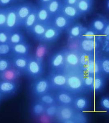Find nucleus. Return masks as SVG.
I'll use <instances>...</instances> for the list:
<instances>
[{
  "label": "nucleus",
  "instance_id": "obj_47",
  "mask_svg": "<svg viewBox=\"0 0 109 123\" xmlns=\"http://www.w3.org/2000/svg\"><path fill=\"white\" fill-rule=\"evenodd\" d=\"M52 0H36V2L38 4V6H43Z\"/></svg>",
  "mask_w": 109,
  "mask_h": 123
},
{
  "label": "nucleus",
  "instance_id": "obj_29",
  "mask_svg": "<svg viewBox=\"0 0 109 123\" xmlns=\"http://www.w3.org/2000/svg\"><path fill=\"white\" fill-rule=\"evenodd\" d=\"M38 6H36L29 16L26 18L23 25V27L26 30L27 32L30 31L31 27L38 21L37 12Z\"/></svg>",
  "mask_w": 109,
  "mask_h": 123
},
{
  "label": "nucleus",
  "instance_id": "obj_14",
  "mask_svg": "<svg viewBox=\"0 0 109 123\" xmlns=\"http://www.w3.org/2000/svg\"><path fill=\"white\" fill-rule=\"evenodd\" d=\"M75 22L60 12L53 17L52 20V25L63 32L66 31L69 27Z\"/></svg>",
  "mask_w": 109,
  "mask_h": 123
},
{
  "label": "nucleus",
  "instance_id": "obj_24",
  "mask_svg": "<svg viewBox=\"0 0 109 123\" xmlns=\"http://www.w3.org/2000/svg\"><path fill=\"white\" fill-rule=\"evenodd\" d=\"M107 80L102 74L94 75L93 94H98L103 92L106 88Z\"/></svg>",
  "mask_w": 109,
  "mask_h": 123
},
{
  "label": "nucleus",
  "instance_id": "obj_8",
  "mask_svg": "<svg viewBox=\"0 0 109 123\" xmlns=\"http://www.w3.org/2000/svg\"><path fill=\"white\" fill-rule=\"evenodd\" d=\"M78 112L73 106L59 105L55 118L59 123H67L75 117Z\"/></svg>",
  "mask_w": 109,
  "mask_h": 123
},
{
  "label": "nucleus",
  "instance_id": "obj_9",
  "mask_svg": "<svg viewBox=\"0 0 109 123\" xmlns=\"http://www.w3.org/2000/svg\"><path fill=\"white\" fill-rule=\"evenodd\" d=\"M20 86L19 81L0 80V92L4 98L11 97L17 94L19 91Z\"/></svg>",
  "mask_w": 109,
  "mask_h": 123
},
{
  "label": "nucleus",
  "instance_id": "obj_27",
  "mask_svg": "<svg viewBox=\"0 0 109 123\" xmlns=\"http://www.w3.org/2000/svg\"><path fill=\"white\" fill-rule=\"evenodd\" d=\"M63 4L62 0H52L43 7L46 9L53 18L55 15L61 12Z\"/></svg>",
  "mask_w": 109,
  "mask_h": 123
},
{
  "label": "nucleus",
  "instance_id": "obj_25",
  "mask_svg": "<svg viewBox=\"0 0 109 123\" xmlns=\"http://www.w3.org/2000/svg\"><path fill=\"white\" fill-rule=\"evenodd\" d=\"M83 27L84 26L80 23L74 22L66 31L69 40L79 39L83 30Z\"/></svg>",
  "mask_w": 109,
  "mask_h": 123
},
{
  "label": "nucleus",
  "instance_id": "obj_46",
  "mask_svg": "<svg viewBox=\"0 0 109 123\" xmlns=\"http://www.w3.org/2000/svg\"><path fill=\"white\" fill-rule=\"evenodd\" d=\"M79 0H62L63 5L67 6H76Z\"/></svg>",
  "mask_w": 109,
  "mask_h": 123
},
{
  "label": "nucleus",
  "instance_id": "obj_37",
  "mask_svg": "<svg viewBox=\"0 0 109 123\" xmlns=\"http://www.w3.org/2000/svg\"><path fill=\"white\" fill-rule=\"evenodd\" d=\"M59 105L58 104H54L47 106L45 108L44 115L48 118L56 117Z\"/></svg>",
  "mask_w": 109,
  "mask_h": 123
},
{
  "label": "nucleus",
  "instance_id": "obj_39",
  "mask_svg": "<svg viewBox=\"0 0 109 123\" xmlns=\"http://www.w3.org/2000/svg\"><path fill=\"white\" fill-rule=\"evenodd\" d=\"M11 55V45L8 43L0 44V56L10 57Z\"/></svg>",
  "mask_w": 109,
  "mask_h": 123
},
{
  "label": "nucleus",
  "instance_id": "obj_30",
  "mask_svg": "<svg viewBox=\"0 0 109 123\" xmlns=\"http://www.w3.org/2000/svg\"><path fill=\"white\" fill-rule=\"evenodd\" d=\"M27 41V38L23 32L17 30L11 32L10 35L8 43L10 45L24 42Z\"/></svg>",
  "mask_w": 109,
  "mask_h": 123
},
{
  "label": "nucleus",
  "instance_id": "obj_34",
  "mask_svg": "<svg viewBox=\"0 0 109 123\" xmlns=\"http://www.w3.org/2000/svg\"><path fill=\"white\" fill-rule=\"evenodd\" d=\"M95 53H90L80 51L79 54V70L86 66L90 62L94 56Z\"/></svg>",
  "mask_w": 109,
  "mask_h": 123
},
{
  "label": "nucleus",
  "instance_id": "obj_35",
  "mask_svg": "<svg viewBox=\"0 0 109 123\" xmlns=\"http://www.w3.org/2000/svg\"><path fill=\"white\" fill-rule=\"evenodd\" d=\"M100 35V34L97 33L88 27H85L84 26L83 30L79 38L87 39H94L98 38Z\"/></svg>",
  "mask_w": 109,
  "mask_h": 123
},
{
  "label": "nucleus",
  "instance_id": "obj_18",
  "mask_svg": "<svg viewBox=\"0 0 109 123\" xmlns=\"http://www.w3.org/2000/svg\"><path fill=\"white\" fill-rule=\"evenodd\" d=\"M108 24L109 19L103 15H100L91 20L88 27L101 35V33Z\"/></svg>",
  "mask_w": 109,
  "mask_h": 123
},
{
  "label": "nucleus",
  "instance_id": "obj_19",
  "mask_svg": "<svg viewBox=\"0 0 109 123\" xmlns=\"http://www.w3.org/2000/svg\"><path fill=\"white\" fill-rule=\"evenodd\" d=\"M22 75H23V73L12 66L4 71L0 73V80L18 81Z\"/></svg>",
  "mask_w": 109,
  "mask_h": 123
},
{
  "label": "nucleus",
  "instance_id": "obj_31",
  "mask_svg": "<svg viewBox=\"0 0 109 123\" xmlns=\"http://www.w3.org/2000/svg\"><path fill=\"white\" fill-rule=\"evenodd\" d=\"M83 84L85 92L87 95L93 94L94 75L83 74Z\"/></svg>",
  "mask_w": 109,
  "mask_h": 123
},
{
  "label": "nucleus",
  "instance_id": "obj_17",
  "mask_svg": "<svg viewBox=\"0 0 109 123\" xmlns=\"http://www.w3.org/2000/svg\"><path fill=\"white\" fill-rule=\"evenodd\" d=\"M31 45L27 41L11 45V56H27L30 54Z\"/></svg>",
  "mask_w": 109,
  "mask_h": 123
},
{
  "label": "nucleus",
  "instance_id": "obj_23",
  "mask_svg": "<svg viewBox=\"0 0 109 123\" xmlns=\"http://www.w3.org/2000/svg\"><path fill=\"white\" fill-rule=\"evenodd\" d=\"M61 12L70 19L75 21L82 17L76 6H67L63 4Z\"/></svg>",
  "mask_w": 109,
  "mask_h": 123
},
{
  "label": "nucleus",
  "instance_id": "obj_40",
  "mask_svg": "<svg viewBox=\"0 0 109 123\" xmlns=\"http://www.w3.org/2000/svg\"><path fill=\"white\" fill-rule=\"evenodd\" d=\"M99 108L101 110L109 112V97L108 95H104L101 97L99 103Z\"/></svg>",
  "mask_w": 109,
  "mask_h": 123
},
{
  "label": "nucleus",
  "instance_id": "obj_15",
  "mask_svg": "<svg viewBox=\"0 0 109 123\" xmlns=\"http://www.w3.org/2000/svg\"><path fill=\"white\" fill-rule=\"evenodd\" d=\"M80 51L70 50L66 48L65 57L66 71L79 69V54Z\"/></svg>",
  "mask_w": 109,
  "mask_h": 123
},
{
  "label": "nucleus",
  "instance_id": "obj_11",
  "mask_svg": "<svg viewBox=\"0 0 109 123\" xmlns=\"http://www.w3.org/2000/svg\"><path fill=\"white\" fill-rule=\"evenodd\" d=\"M91 100L90 95L86 94L76 95L74 101V108L80 112L90 111L91 108Z\"/></svg>",
  "mask_w": 109,
  "mask_h": 123
},
{
  "label": "nucleus",
  "instance_id": "obj_44",
  "mask_svg": "<svg viewBox=\"0 0 109 123\" xmlns=\"http://www.w3.org/2000/svg\"><path fill=\"white\" fill-rule=\"evenodd\" d=\"M11 32L6 30H0V44L8 43Z\"/></svg>",
  "mask_w": 109,
  "mask_h": 123
},
{
  "label": "nucleus",
  "instance_id": "obj_49",
  "mask_svg": "<svg viewBox=\"0 0 109 123\" xmlns=\"http://www.w3.org/2000/svg\"><path fill=\"white\" fill-rule=\"evenodd\" d=\"M4 98V97L3 96V94H2L1 92H0V102L3 100V99Z\"/></svg>",
  "mask_w": 109,
  "mask_h": 123
},
{
  "label": "nucleus",
  "instance_id": "obj_32",
  "mask_svg": "<svg viewBox=\"0 0 109 123\" xmlns=\"http://www.w3.org/2000/svg\"><path fill=\"white\" fill-rule=\"evenodd\" d=\"M36 99H38L46 106L57 104L54 93L50 91L44 94Z\"/></svg>",
  "mask_w": 109,
  "mask_h": 123
},
{
  "label": "nucleus",
  "instance_id": "obj_51",
  "mask_svg": "<svg viewBox=\"0 0 109 123\" xmlns=\"http://www.w3.org/2000/svg\"></svg>",
  "mask_w": 109,
  "mask_h": 123
},
{
  "label": "nucleus",
  "instance_id": "obj_12",
  "mask_svg": "<svg viewBox=\"0 0 109 123\" xmlns=\"http://www.w3.org/2000/svg\"><path fill=\"white\" fill-rule=\"evenodd\" d=\"M53 93L56 97L57 104L59 105L73 106L76 94L65 90L58 91Z\"/></svg>",
  "mask_w": 109,
  "mask_h": 123
},
{
  "label": "nucleus",
  "instance_id": "obj_38",
  "mask_svg": "<svg viewBox=\"0 0 109 123\" xmlns=\"http://www.w3.org/2000/svg\"><path fill=\"white\" fill-rule=\"evenodd\" d=\"M88 121L87 115L84 112H78L73 119L67 123H86Z\"/></svg>",
  "mask_w": 109,
  "mask_h": 123
},
{
  "label": "nucleus",
  "instance_id": "obj_13",
  "mask_svg": "<svg viewBox=\"0 0 109 123\" xmlns=\"http://www.w3.org/2000/svg\"><path fill=\"white\" fill-rule=\"evenodd\" d=\"M36 5L31 3H25L17 5V13L20 27H23L25 20Z\"/></svg>",
  "mask_w": 109,
  "mask_h": 123
},
{
  "label": "nucleus",
  "instance_id": "obj_20",
  "mask_svg": "<svg viewBox=\"0 0 109 123\" xmlns=\"http://www.w3.org/2000/svg\"><path fill=\"white\" fill-rule=\"evenodd\" d=\"M31 56L30 55L27 56H11L10 57L12 66L21 72L24 75Z\"/></svg>",
  "mask_w": 109,
  "mask_h": 123
},
{
  "label": "nucleus",
  "instance_id": "obj_21",
  "mask_svg": "<svg viewBox=\"0 0 109 123\" xmlns=\"http://www.w3.org/2000/svg\"><path fill=\"white\" fill-rule=\"evenodd\" d=\"M45 106L37 99H33L30 103V110L31 115L35 117H40L44 115Z\"/></svg>",
  "mask_w": 109,
  "mask_h": 123
},
{
  "label": "nucleus",
  "instance_id": "obj_33",
  "mask_svg": "<svg viewBox=\"0 0 109 123\" xmlns=\"http://www.w3.org/2000/svg\"><path fill=\"white\" fill-rule=\"evenodd\" d=\"M100 62L102 74L108 79L109 77V55H103L101 53Z\"/></svg>",
  "mask_w": 109,
  "mask_h": 123
},
{
  "label": "nucleus",
  "instance_id": "obj_4",
  "mask_svg": "<svg viewBox=\"0 0 109 123\" xmlns=\"http://www.w3.org/2000/svg\"><path fill=\"white\" fill-rule=\"evenodd\" d=\"M49 83V91L54 92L64 90L67 83V75L65 73H48L45 76Z\"/></svg>",
  "mask_w": 109,
  "mask_h": 123
},
{
  "label": "nucleus",
  "instance_id": "obj_22",
  "mask_svg": "<svg viewBox=\"0 0 109 123\" xmlns=\"http://www.w3.org/2000/svg\"><path fill=\"white\" fill-rule=\"evenodd\" d=\"M49 44L39 43L36 50L34 56L36 60L41 64L44 66V63L45 58L49 51Z\"/></svg>",
  "mask_w": 109,
  "mask_h": 123
},
{
  "label": "nucleus",
  "instance_id": "obj_16",
  "mask_svg": "<svg viewBox=\"0 0 109 123\" xmlns=\"http://www.w3.org/2000/svg\"><path fill=\"white\" fill-rule=\"evenodd\" d=\"M51 24L37 21L27 33L35 41L38 42L48 27Z\"/></svg>",
  "mask_w": 109,
  "mask_h": 123
},
{
  "label": "nucleus",
  "instance_id": "obj_2",
  "mask_svg": "<svg viewBox=\"0 0 109 123\" xmlns=\"http://www.w3.org/2000/svg\"><path fill=\"white\" fill-rule=\"evenodd\" d=\"M66 48L52 52L47 61L48 73H66Z\"/></svg>",
  "mask_w": 109,
  "mask_h": 123
},
{
  "label": "nucleus",
  "instance_id": "obj_10",
  "mask_svg": "<svg viewBox=\"0 0 109 123\" xmlns=\"http://www.w3.org/2000/svg\"><path fill=\"white\" fill-rule=\"evenodd\" d=\"M62 33V31L51 24L48 27L38 42L46 44H52L56 42L59 40Z\"/></svg>",
  "mask_w": 109,
  "mask_h": 123
},
{
  "label": "nucleus",
  "instance_id": "obj_5",
  "mask_svg": "<svg viewBox=\"0 0 109 123\" xmlns=\"http://www.w3.org/2000/svg\"><path fill=\"white\" fill-rule=\"evenodd\" d=\"M44 66L41 64L36 60L34 56H31L28 63L24 75L31 81L43 77Z\"/></svg>",
  "mask_w": 109,
  "mask_h": 123
},
{
  "label": "nucleus",
  "instance_id": "obj_26",
  "mask_svg": "<svg viewBox=\"0 0 109 123\" xmlns=\"http://www.w3.org/2000/svg\"><path fill=\"white\" fill-rule=\"evenodd\" d=\"M94 0H79L76 7L82 16L90 13L92 10Z\"/></svg>",
  "mask_w": 109,
  "mask_h": 123
},
{
  "label": "nucleus",
  "instance_id": "obj_6",
  "mask_svg": "<svg viewBox=\"0 0 109 123\" xmlns=\"http://www.w3.org/2000/svg\"><path fill=\"white\" fill-rule=\"evenodd\" d=\"M103 39L101 35L98 38L94 39L79 38V42L80 51L90 53L100 52Z\"/></svg>",
  "mask_w": 109,
  "mask_h": 123
},
{
  "label": "nucleus",
  "instance_id": "obj_48",
  "mask_svg": "<svg viewBox=\"0 0 109 123\" xmlns=\"http://www.w3.org/2000/svg\"><path fill=\"white\" fill-rule=\"evenodd\" d=\"M105 7L107 11L109 12V0H106Z\"/></svg>",
  "mask_w": 109,
  "mask_h": 123
},
{
  "label": "nucleus",
  "instance_id": "obj_42",
  "mask_svg": "<svg viewBox=\"0 0 109 123\" xmlns=\"http://www.w3.org/2000/svg\"><path fill=\"white\" fill-rule=\"evenodd\" d=\"M7 8H0V30L5 29L7 17Z\"/></svg>",
  "mask_w": 109,
  "mask_h": 123
},
{
  "label": "nucleus",
  "instance_id": "obj_1",
  "mask_svg": "<svg viewBox=\"0 0 109 123\" xmlns=\"http://www.w3.org/2000/svg\"><path fill=\"white\" fill-rule=\"evenodd\" d=\"M66 72L67 83L64 90L76 95L87 94L83 86V73L79 69L69 70Z\"/></svg>",
  "mask_w": 109,
  "mask_h": 123
},
{
  "label": "nucleus",
  "instance_id": "obj_43",
  "mask_svg": "<svg viewBox=\"0 0 109 123\" xmlns=\"http://www.w3.org/2000/svg\"><path fill=\"white\" fill-rule=\"evenodd\" d=\"M79 39L69 40L67 46L66 48L67 49L70 50L80 51Z\"/></svg>",
  "mask_w": 109,
  "mask_h": 123
},
{
  "label": "nucleus",
  "instance_id": "obj_36",
  "mask_svg": "<svg viewBox=\"0 0 109 123\" xmlns=\"http://www.w3.org/2000/svg\"><path fill=\"white\" fill-rule=\"evenodd\" d=\"M12 66L11 58L8 56H0V73Z\"/></svg>",
  "mask_w": 109,
  "mask_h": 123
},
{
  "label": "nucleus",
  "instance_id": "obj_7",
  "mask_svg": "<svg viewBox=\"0 0 109 123\" xmlns=\"http://www.w3.org/2000/svg\"><path fill=\"white\" fill-rule=\"evenodd\" d=\"M17 5L10 6L7 8V17L4 30L10 32L19 30V25L17 13Z\"/></svg>",
  "mask_w": 109,
  "mask_h": 123
},
{
  "label": "nucleus",
  "instance_id": "obj_28",
  "mask_svg": "<svg viewBox=\"0 0 109 123\" xmlns=\"http://www.w3.org/2000/svg\"><path fill=\"white\" fill-rule=\"evenodd\" d=\"M37 16L38 21L48 24L52 23L53 17L45 7L38 6Z\"/></svg>",
  "mask_w": 109,
  "mask_h": 123
},
{
  "label": "nucleus",
  "instance_id": "obj_3",
  "mask_svg": "<svg viewBox=\"0 0 109 123\" xmlns=\"http://www.w3.org/2000/svg\"><path fill=\"white\" fill-rule=\"evenodd\" d=\"M49 91V81L46 77L43 76L31 81L28 87V92L33 99L37 98Z\"/></svg>",
  "mask_w": 109,
  "mask_h": 123
},
{
  "label": "nucleus",
  "instance_id": "obj_45",
  "mask_svg": "<svg viewBox=\"0 0 109 123\" xmlns=\"http://www.w3.org/2000/svg\"><path fill=\"white\" fill-rule=\"evenodd\" d=\"M17 0H0V8H7L13 5Z\"/></svg>",
  "mask_w": 109,
  "mask_h": 123
},
{
  "label": "nucleus",
  "instance_id": "obj_50",
  "mask_svg": "<svg viewBox=\"0 0 109 123\" xmlns=\"http://www.w3.org/2000/svg\"></svg>",
  "mask_w": 109,
  "mask_h": 123
},
{
  "label": "nucleus",
  "instance_id": "obj_41",
  "mask_svg": "<svg viewBox=\"0 0 109 123\" xmlns=\"http://www.w3.org/2000/svg\"><path fill=\"white\" fill-rule=\"evenodd\" d=\"M100 52L103 55H109V37L103 38L101 45Z\"/></svg>",
  "mask_w": 109,
  "mask_h": 123
}]
</instances>
